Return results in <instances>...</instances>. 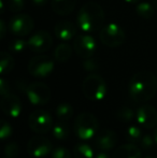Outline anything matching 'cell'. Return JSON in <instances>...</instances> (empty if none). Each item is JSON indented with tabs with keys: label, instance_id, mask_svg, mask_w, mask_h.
Returning a JSON list of instances; mask_svg holds the SVG:
<instances>
[{
	"label": "cell",
	"instance_id": "1",
	"mask_svg": "<svg viewBox=\"0 0 157 158\" xmlns=\"http://www.w3.org/2000/svg\"><path fill=\"white\" fill-rule=\"evenodd\" d=\"M129 95L136 102H147L155 96L157 79L150 71H139L130 79L128 85Z\"/></svg>",
	"mask_w": 157,
	"mask_h": 158
},
{
	"label": "cell",
	"instance_id": "2",
	"mask_svg": "<svg viewBox=\"0 0 157 158\" xmlns=\"http://www.w3.org/2000/svg\"><path fill=\"white\" fill-rule=\"evenodd\" d=\"M105 23V11L96 2L83 4L76 15V24L82 31L93 33L100 31Z\"/></svg>",
	"mask_w": 157,
	"mask_h": 158
},
{
	"label": "cell",
	"instance_id": "3",
	"mask_svg": "<svg viewBox=\"0 0 157 158\" xmlns=\"http://www.w3.org/2000/svg\"><path fill=\"white\" fill-rule=\"evenodd\" d=\"M82 92L90 101H100L107 94V84L98 74H89L82 83Z\"/></svg>",
	"mask_w": 157,
	"mask_h": 158
},
{
	"label": "cell",
	"instance_id": "4",
	"mask_svg": "<svg viewBox=\"0 0 157 158\" xmlns=\"http://www.w3.org/2000/svg\"><path fill=\"white\" fill-rule=\"evenodd\" d=\"M98 119L88 112L81 113L74 121V132L81 140H89L97 135Z\"/></svg>",
	"mask_w": 157,
	"mask_h": 158
},
{
	"label": "cell",
	"instance_id": "5",
	"mask_svg": "<svg viewBox=\"0 0 157 158\" xmlns=\"http://www.w3.org/2000/svg\"><path fill=\"white\" fill-rule=\"evenodd\" d=\"M99 38L100 41L108 48H118L124 43L126 35L119 25L115 23H110L100 29Z\"/></svg>",
	"mask_w": 157,
	"mask_h": 158
},
{
	"label": "cell",
	"instance_id": "6",
	"mask_svg": "<svg viewBox=\"0 0 157 158\" xmlns=\"http://www.w3.org/2000/svg\"><path fill=\"white\" fill-rule=\"evenodd\" d=\"M54 70V60L48 55H37L28 64V72L36 77H45Z\"/></svg>",
	"mask_w": 157,
	"mask_h": 158
},
{
	"label": "cell",
	"instance_id": "7",
	"mask_svg": "<svg viewBox=\"0 0 157 158\" xmlns=\"http://www.w3.org/2000/svg\"><path fill=\"white\" fill-rule=\"evenodd\" d=\"M25 93L28 100L34 106H43L50 101L51 90L48 86L41 82H34L26 86Z\"/></svg>",
	"mask_w": 157,
	"mask_h": 158
},
{
	"label": "cell",
	"instance_id": "8",
	"mask_svg": "<svg viewBox=\"0 0 157 158\" xmlns=\"http://www.w3.org/2000/svg\"><path fill=\"white\" fill-rule=\"evenodd\" d=\"M96 40L89 33H82L74 38L73 50L81 58H90L96 52Z\"/></svg>",
	"mask_w": 157,
	"mask_h": 158
},
{
	"label": "cell",
	"instance_id": "9",
	"mask_svg": "<svg viewBox=\"0 0 157 158\" xmlns=\"http://www.w3.org/2000/svg\"><path fill=\"white\" fill-rule=\"evenodd\" d=\"M28 123L31 130L40 135L48 132L53 127L52 116L43 110H37L32 112L28 118Z\"/></svg>",
	"mask_w": 157,
	"mask_h": 158
},
{
	"label": "cell",
	"instance_id": "10",
	"mask_svg": "<svg viewBox=\"0 0 157 158\" xmlns=\"http://www.w3.org/2000/svg\"><path fill=\"white\" fill-rule=\"evenodd\" d=\"M34 19L27 14L14 15L9 22V28L11 32L21 38L29 35L34 29Z\"/></svg>",
	"mask_w": 157,
	"mask_h": 158
},
{
	"label": "cell",
	"instance_id": "11",
	"mask_svg": "<svg viewBox=\"0 0 157 158\" xmlns=\"http://www.w3.org/2000/svg\"><path fill=\"white\" fill-rule=\"evenodd\" d=\"M28 48L37 54H42L50 50L53 44V38L46 30H39L28 39Z\"/></svg>",
	"mask_w": 157,
	"mask_h": 158
},
{
	"label": "cell",
	"instance_id": "12",
	"mask_svg": "<svg viewBox=\"0 0 157 158\" xmlns=\"http://www.w3.org/2000/svg\"><path fill=\"white\" fill-rule=\"evenodd\" d=\"M53 146L51 141L45 137L37 135L29 140L27 144V151L29 155L35 158H42L48 155L52 151Z\"/></svg>",
	"mask_w": 157,
	"mask_h": 158
},
{
	"label": "cell",
	"instance_id": "13",
	"mask_svg": "<svg viewBox=\"0 0 157 158\" xmlns=\"http://www.w3.org/2000/svg\"><path fill=\"white\" fill-rule=\"evenodd\" d=\"M137 122L140 126L151 129L157 125V111L150 104H143L137 110Z\"/></svg>",
	"mask_w": 157,
	"mask_h": 158
},
{
	"label": "cell",
	"instance_id": "14",
	"mask_svg": "<svg viewBox=\"0 0 157 158\" xmlns=\"http://www.w3.org/2000/svg\"><path fill=\"white\" fill-rule=\"evenodd\" d=\"M94 143L99 151L108 152L115 148L118 144V135L113 130L105 129L95 135Z\"/></svg>",
	"mask_w": 157,
	"mask_h": 158
},
{
	"label": "cell",
	"instance_id": "15",
	"mask_svg": "<svg viewBox=\"0 0 157 158\" xmlns=\"http://www.w3.org/2000/svg\"><path fill=\"white\" fill-rule=\"evenodd\" d=\"M0 106H1L2 112L9 117L15 118V117H17L21 114V111H22L21 100L15 95L10 94L8 96L2 97Z\"/></svg>",
	"mask_w": 157,
	"mask_h": 158
},
{
	"label": "cell",
	"instance_id": "16",
	"mask_svg": "<svg viewBox=\"0 0 157 158\" xmlns=\"http://www.w3.org/2000/svg\"><path fill=\"white\" fill-rule=\"evenodd\" d=\"M54 35L57 39L63 41H69L76 35V28L71 22L60 21L55 25Z\"/></svg>",
	"mask_w": 157,
	"mask_h": 158
},
{
	"label": "cell",
	"instance_id": "17",
	"mask_svg": "<svg viewBox=\"0 0 157 158\" xmlns=\"http://www.w3.org/2000/svg\"><path fill=\"white\" fill-rule=\"evenodd\" d=\"M112 158H141V151L134 144L127 143L116 148Z\"/></svg>",
	"mask_w": 157,
	"mask_h": 158
},
{
	"label": "cell",
	"instance_id": "18",
	"mask_svg": "<svg viewBox=\"0 0 157 158\" xmlns=\"http://www.w3.org/2000/svg\"><path fill=\"white\" fill-rule=\"evenodd\" d=\"M76 0H51L52 10L58 15H68L73 11Z\"/></svg>",
	"mask_w": 157,
	"mask_h": 158
},
{
	"label": "cell",
	"instance_id": "19",
	"mask_svg": "<svg viewBox=\"0 0 157 158\" xmlns=\"http://www.w3.org/2000/svg\"><path fill=\"white\" fill-rule=\"evenodd\" d=\"M71 55L72 48L70 46V44L66 43V42L57 45V48L54 51V58L58 63H66V61L70 59Z\"/></svg>",
	"mask_w": 157,
	"mask_h": 158
},
{
	"label": "cell",
	"instance_id": "20",
	"mask_svg": "<svg viewBox=\"0 0 157 158\" xmlns=\"http://www.w3.org/2000/svg\"><path fill=\"white\" fill-rule=\"evenodd\" d=\"M74 158H94L95 153L90 145L84 142H80L74 146L73 150Z\"/></svg>",
	"mask_w": 157,
	"mask_h": 158
},
{
	"label": "cell",
	"instance_id": "21",
	"mask_svg": "<svg viewBox=\"0 0 157 158\" xmlns=\"http://www.w3.org/2000/svg\"><path fill=\"white\" fill-rule=\"evenodd\" d=\"M73 108L71 104L69 103H60L59 106H57L55 114L56 117L58 118V121L63 122H68L70 121L72 116H73Z\"/></svg>",
	"mask_w": 157,
	"mask_h": 158
},
{
	"label": "cell",
	"instance_id": "22",
	"mask_svg": "<svg viewBox=\"0 0 157 158\" xmlns=\"http://www.w3.org/2000/svg\"><path fill=\"white\" fill-rule=\"evenodd\" d=\"M137 14L144 19H150L153 17L155 13V6L154 4H151L149 2H138L136 6Z\"/></svg>",
	"mask_w": 157,
	"mask_h": 158
},
{
	"label": "cell",
	"instance_id": "23",
	"mask_svg": "<svg viewBox=\"0 0 157 158\" xmlns=\"http://www.w3.org/2000/svg\"><path fill=\"white\" fill-rule=\"evenodd\" d=\"M53 135L57 140H65L70 135V128L67 122L58 121L53 126Z\"/></svg>",
	"mask_w": 157,
	"mask_h": 158
},
{
	"label": "cell",
	"instance_id": "24",
	"mask_svg": "<svg viewBox=\"0 0 157 158\" xmlns=\"http://www.w3.org/2000/svg\"><path fill=\"white\" fill-rule=\"evenodd\" d=\"M14 68V59L10 54L6 52H1L0 54V72L2 75L11 72Z\"/></svg>",
	"mask_w": 157,
	"mask_h": 158
},
{
	"label": "cell",
	"instance_id": "25",
	"mask_svg": "<svg viewBox=\"0 0 157 158\" xmlns=\"http://www.w3.org/2000/svg\"><path fill=\"white\" fill-rule=\"evenodd\" d=\"M125 138L129 143H138L142 138V131L137 125H130L125 131Z\"/></svg>",
	"mask_w": 157,
	"mask_h": 158
},
{
	"label": "cell",
	"instance_id": "26",
	"mask_svg": "<svg viewBox=\"0 0 157 158\" xmlns=\"http://www.w3.org/2000/svg\"><path fill=\"white\" fill-rule=\"evenodd\" d=\"M28 48L27 41L23 39H14L9 43V50L14 54H21Z\"/></svg>",
	"mask_w": 157,
	"mask_h": 158
},
{
	"label": "cell",
	"instance_id": "27",
	"mask_svg": "<svg viewBox=\"0 0 157 158\" xmlns=\"http://www.w3.org/2000/svg\"><path fill=\"white\" fill-rule=\"evenodd\" d=\"M118 117L121 121L127 123V122H131L132 119H134V111H132V109L129 108V106H123V108H121L118 110Z\"/></svg>",
	"mask_w": 157,
	"mask_h": 158
},
{
	"label": "cell",
	"instance_id": "28",
	"mask_svg": "<svg viewBox=\"0 0 157 158\" xmlns=\"http://www.w3.org/2000/svg\"><path fill=\"white\" fill-rule=\"evenodd\" d=\"M19 154V146L15 142L8 143L4 148V157L6 158H16Z\"/></svg>",
	"mask_w": 157,
	"mask_h": 158
},
{
	"label": "cell",
	"instance_id": "29",
	"mask_svg": "<svg viewBox=\"0 0 157 158\" xmlns=\"http://www.w3.org/2000/svg\"><path fill=\"white\" fill-rule=\"evenodd\" d=\"M139 144H140V146L143 148V150H151V148L156 144V142H155V139H154V135L147 133V135H142Z\"/></svg>",
	"mask_w": 157,
	"mask_h": 158
},
{
	"label": "cell",
	"instance_id": "30",
	"mask_svg": "<svg viewBox=\"0 0 157 158\" xmlns=\"http://www.w3.org/2000/svg\"><path fill=\"white\" fill-rule=\"evenodd\" d=\"M8 9L13 13L21 12L25 6V0H8L6 1Z\"/></svg>",
	"mask_w": 157,
	"mask_h": 158
},
{
	"label": "cell",
	"instance_id": "31",
	"mask_svg": "<svg viewBox=\"0 0 157 158\" xmlns=\"http://www.w3.org/2000/svg\"><path fill=\"white\" fill-rule=\"evenodd\" d=\"M12 135V127L11 124L6 121H2L1 122V127H0V138L2 140H6L11 137Z\"/></svg>",
	"mask_w": 157,
	"mask_h": 158
},
{
	"label": "cell",
	"instance_id": "32",
	"mask_svg": "<svg viewBox=\"0 0 157 158\" xmlns=\"http://www.w3.org/2000/svg\"><path fill=\"white\" fill-rule=\"evenodd\" d=\"M52 158H72V156L67 148L59 146L52 152Z\"/></svg>",
	"mask_w": 157,
	"mask_h": 158
},
{
	"label": "cell",
	"instance_id": "33",
	"mask_svg": "<svg viewBox=\"0 0 157 158\" xmlns=\"http://www.w3.org/2000/svg\"><path fill=\"white\" fill-rule=\"evenodd\" d=\"M99 68V64L95 59L92 58H86L84 59L83 61V69L85 71H88V72H93V71L97 70Z\"/></svg>",
	"mask_w": 157,
	"mask_h": 158
},
{
	"label": "cell",
	"instance_id": "34",
	"mask_svg": "<svg viewBox=\"0 0 157 158\" xmlns=\"http://www.w3.org/2000/svg\"><path fill=\"white\" fill-rule=\"evenodd\" d=\"M0 94H1V97L10 95V86L3 77L0 80Z\"/></svg>",
	"mask_w": 157,
	"mask_h": 158
},
{
	"label": "cell",
	"instance_id": "35",
	"mask_svg": "<svg viewBox=\"0 0 157 158\" xmlns=\"http://www.w3.org/2000/svg\"><path fill=\"white\" fill-rule=\"evenodd\" d=\"M6 23H4L3 19H0V39H3L4 35H6Z\"/></svg>",
	"mask_w": 157,
	"mask_h": 158
},
{
	"label": "cell",
	"instance_id": "36",
	"mask_svg": "<svg viewBox=\"0 0 157 158\" xmlns=\"http://www.w3.org/2000/svg\"><path fill=\"white\" fill-rule=\"evenodd\" d=\"M94 158H111V157H110L105 152H103V151H100V152H98L96 155H95Z\"/></svg>",
	"mask_w": 157,
	"mask_h": 158
},
{
	"label": "cell",
	"instance_id": "37",
	"mask_svg": "<svg viewBox=\"0 0 157 158\" xmlns=\"http://www.w3.org/2000/svg\"><path fill=\"white\" fill-rule=\"evenodd\" d=\"M32 1H34V3L36 4V6H44V4H46V2H48V0H32Z\"/></svg>",
	"mask_w": 157,
	"mask_h": 158
},
{
	"label": "cell",
	"instance_id": "38",
	"mask_svg": "<svg viewBox=\"0 0 157 158\" xmlns=\"http://www.w3.org/2000/svg\"><path fill=\"white\" fill-rule=\"evenodd\" d=\"M125 2H127V3H138L140 0H124Z\"/></svg>",
	"mask_w": 157,
	"mask_h": 158
},
{
	"label": "cell",
	"instance_id": "39",
	"mask_svg": "<svg viewBox=\"0 0 157 158\" xmlns=\"http://www.w3.org/2000/svg\"><path fill=\"white\" fill-rule=\"evenodd\" d=\"M153 135H154V139H155V142H156V144H157V127L155 128V130H154Z\"/></svg>",
	"mask_w": 157,
	"mask_h": 158
},
{
	"label": "cell",
	"instance_id": "40",
	"mask_svg": "<svg viewBox=\"0 0 157 158\" xmlns=\"http://www.w3.org/2000/svg\"><path fill=\"white\" fill-rule=\"evenodd\" d=\"M153 1V4H154V6H155V9L157 10V0H152Z\"/></svg>",
	"mask_w": 157,
	"mask_h": 158
},
{
	"label": "cell",
	"instance_id": "41",
	"mask_svg": "<svg viewBox=\"0 0 157 158\" xmlns=\"http://www.w3.org/2000/svg\"><path fill=\"white\" fill-rule=\"evenodd\" d=\"M145 158H157V155H151V156H147Z\"/></svg>",
	"mask_w": 157,
	"mask_h": 158
},
{
	"label": "cell",
	"instance_id": "42",
	"mask_svg": "<svg viewBox=\"0 0 157 158\" xmlns=\"http://www.w3.org/2000/svg\"><path fill=\"white\" fill-rule=\"evenodd\" d=\"M156 72H157V66H156Z\"/></svg>",
	"mask_w": 157,
	"mask_h": 158
},
{
	"label": "cell",
	"instance_id": "43",
	"mask_svg": "<svg viewBox=\"0 0 157 158\" xmlns=\"http://www.w3.org/2000/svg\"><path fill=\"white\" fill-rule=\"evenodd\" d=\"M3 158H6V157H3Z\"/></svg>",
	"mask_w": 157,
	"mask_h": 158
}]
</instances>
